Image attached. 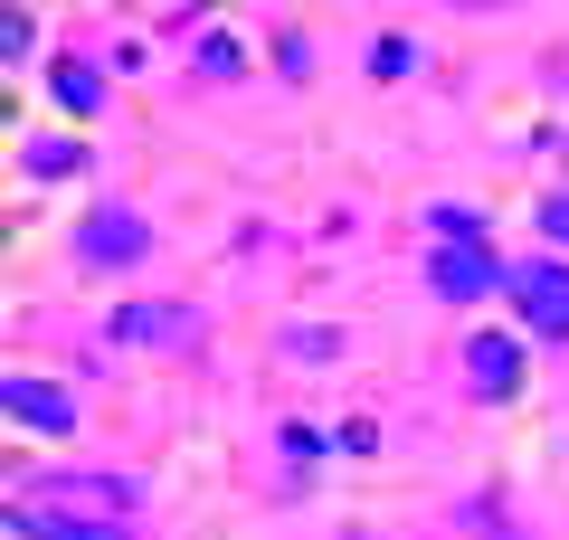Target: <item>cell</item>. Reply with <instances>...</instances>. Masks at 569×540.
Here are the masks:
<instances>
[{
    "mask_svg": "<svg viewBox=\"0 0 569 540\" xmlns=\"http://www.w3.org/2000/svg\"><path fill=\"white\" fill-rule=\"evenodd\" d=\"M503 294H512V313H522L541 341H569V266H560V257L512 266V284H503Z\"/></svg>",
    "mask_w": 569,
    "mask_h": 540,
    "instance_id": "1",
    "label": "cell"
},
{
    "mask_svg": "<svg viewBox=\"0 0 569 540\" xmlns=\"http://www.w3.org/2000/svg\"><path fill=\"white\" fill-rule=\"evenodd\" d=\"M152 257V228H142V209H96V219L77 228V266H96V276H123V266Z\"/></svg>",
    "mask_w": 569,
    "mask_h": 540,
    "instance_id": "2",
    "label": "cell"
},
{
    "mask_svg": "<svg viewBox=\"0 0 569 540\" xmlns=\"http://www.w3.org/2000/svg\"><path fill=\"white\" fill-rule=\"evenodd\" d=\"M0 399H10V418H20L29 437H77V399H67L58 380H29V370H10V380H0Z\"/></svg>",
    "mask_w": 569,
    "mask_h": 540,
    "instance_id": "3",
    "label": "cell"
},
{
    "mask_svg": "<svg viewBox=\"0 0 569 540\" xmlns=\"http://www.w3.org/2000/svg\"><path fill=\"white\" fill-rule=\"evenodd\" d=\"M427 284L447 303H475V294H493V284H512V266L485 257V247H437V257H427Z\"/></svg>",
    "mask_w": 569,
    "mask_h": 540,
    "instance_id": "4",
    "label": "cell"
},
{
    "mask_svg": "<svg viewBox=\"0 0 569 540\" xmlns=\"http://www.w3.org/2000/svg\"><path fill=\"white\" fill-rule=\"evenodd\" d=\"M466 380H475V399H522V341L512 332H475L466 341Z\"/></svg>",
    "mask_w": 569,
    "mask_h": 540,
    "instance_id": "5",
    "label": "cell"
},
{
    "mask_svg": "<svg viewBox=\"0 0 569 540\" xmlns=\"http://www.w3.org/2000/svg\"><path fill=\"white\" fill-rule=\"evenodd\" d=\"M114 341H190V313H181V303H123Z\"/></svg>",
    "mask_w": 569,
    "mask_h": 540,
    "instance_id": "6",
    "label": "cell"
},
{
    "mask_svg": "<svg viewBox=\"0 0 569 540\" xmlns=\"http://www.w3.org/2000/svg\"><path fill=\"white\" fill-rule=\"evenodd\" d=\"M48 96H58V114H96V104H104V77H96V67H86V58H58V67H48Z\"/></svg>",
    "mask_w": 569,
    "mask_h": 540,
    "instance_id": "7",
    "label": "cell"
},
{
    "mask_svg": "<svg viewBox=\"0 0 569 540\" xmlns=\"http://www.w3.org/2000/svg\"><path fill=\"white\" fill-rule=\"evenodd\" d=\"M58 493H86V502H104V521H114V512H123V502H133V493H142V483H133V474H104V464H96V474H67V483H58Z\"/></svg>",
    "mask_w": 569,
    "mask_h": 540,
    "instance_id": "8",
    "label": "cell"
},
{
    "mask_svg": "<svg viewBox=\"0 0 569 540\" xmlns=\"http://www.w3.org/2000/svg\"><path fill=\"white\" fill-rule=\"evenodd\" d=\"M39 540H133L123 521H86V512H39Z\"/></svg>",
    "mask_w": 569,
    "mask_h": 540,
    "instance_id": "9",
    "label": "cell"
},
{
    "mask_svg": "<svg viewBox=\"0 0 569 540\" xmlns=\"http://www.w3.org/2000/svg\"><path fill=\"white\" fill-rule=\"evenodd\" d=\"M29 171H39V180H67V171H86V142H29Z\"/></svg>",
    "mask_w": 569,
    "mask_h": 540,
    "instance_id": "10",
    "label": "cell"
},
{
    "mask_svg": "<svg viewBox=\"0 0 569 540\" xmlns=\"http://www.w3.org/2000/svg\"><path fill=\"white\" fill-rule=\"evenodd\" d=\"M238 67H247L238 39H200V77H238Z\"/></svg>",
    "mask_w": 569,
    "mask_h": 540,
    "instance_id": "11",
    "label": "cell"
},
{
    "mask_svg": "<svg viewBox=\"0 0 569 540\" xmlns=\"http://www.w3.org/2000/svg\"><path fill=\"white\" fill-rule=\"evenodd\" d=\"M541 228H550V238L569 247V200H550V209H541Z\"/></svg>",
    "mask_w": 569,
    "mask_h": 540,
    "instance_id": "12",
    "label": "cell"
}]
</instances>
